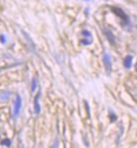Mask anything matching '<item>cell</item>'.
Instances as JSON below:
<instances>
[{
    "label": "cell",
    "mask_w": 137,
    "mask_h": 148,
    "mask_svg": "<svg viewBox=\"0 0 137 148\" xmlns=\"http://www.w3.org/2000/svg\"><path fill=\"white\" fill-rule=\"evenodd\" d=\"M21 106H22V99L19 95H17L16 99L15 101V107H14V116L16 117L19 115Z\"/></svg>",
    "instance_id": "1"
},
{
    "label": "cell",
    "mask_w": 137,
    "mask_h": 148,
    "mask_svg": "<svg viewBox=\"0 0 137 148\" xmlns=\"http://www.w3.org/2000/svg\"><path fill=\"white\" fill-rule=\"evenodd\" d=\"M111 9H112V11H113V13H114L116 15L119 16V17L121 18L123 20H125V21L128 22V19H129V18H128V17H127V15L125 14V13L121 8H117V7H112Z\"/></svg>",
    "instance_id": "2"
},
{
    "label": "cell",
    "mask_w": 137,
    "mask_h": 148,
    "mask_svg": "<svg viewBox=\"0 0 137 148\" xmlns=\"http://www.w3.org/2000/svg\"><path fill=\"white\" fill-rule=\"evenodd\" d=\"M104 62L106 70L108 72H109L111 70V59H110L109 55L107 53H105L104 55Z\"/></svg>",
    "instance_id": "3"
},
{
    "label": "cell",
    "mask_w": 137,
    "mask_h": 148,
    "mask_svg": "<svg viewBox=\"0 0 137 148\" xmlns=\"http://www.w3.org/2000/svg\"><path fill=\"white\" fill-rule=\"evenodd\" d=\"M39 96H40V93L38 94L35 98V112L36 114H39L40 112V106L39 104Z\"/></svg>",
    "instance_id": "4"
},
{
    "label": "cell",
    "mask_w": 137,
    "mask_h": 148,
    "mask_svg": "<svg viewBox=\"0 0 137 148\" xmlns=\"http://www.w3.org/2000/svg\"><path fill=\"white\" fill-rule=\"evenodd\" d=\"M132 60H133V57H132V56H130V55H128V56L125 59V60H124V65H125V68L129 69V68L131 67V64H132Z\"/></svg>",
    "instance_id": "5"
},
{
    "label": "cell",
    "mask_w": 137,
    "mask_h": 148,
    "mask_svg": "<svg viewBox=\"0 0 137 148\" xmlns=\"http://www.w3.org/2000/svg\"><path fill=\"white\" fill-rule=\"evenodd\" d=\"M11 94L8 93H2L0 94V101H7L8 98L10 97Z\"/></svg>",
    "instance_id": "6"
},
{
    "label": "cell",
    "mask_w": 137,
    "mask_h": 148,
    "mask_svg": "<svg viewBox=\"0 0 137 148\" xmlns=\"http://www.w3.org/2000/svg\"><path fill=\"white\" fill-rule=\"evenodd\" d=\"M106 33H107L106 35H107L108 39H109V41H110L111 43H113V41H114V37H113V35L112 34V33L109 31H107Z\"/></svg>",
    "instance_id": "7"
},
{
    "label": "cell",
    "mask_w": 137,
    "mask_h": 148,
    "mask_svg": "<svg viewBox=\"0 0 137 148\" xmlns=\"http://www.w3.org/2000/svg\"><path fill=\"white\" fill-rule=\"evenodd\" d=\"M36 87H37V80H36V79L34 78L32 79V83H31V90H32V91L35 90Z\"/></svg>",
    "instance_id": "8"
},
{
    "label": "cell",
    "mask_w": 137,
    "mask_h": 148,
    "mask_svg": "<svg viewBox=\"0 0 137 148\" xmlns=\"http://www.w3.org/2000/svg\"><path fill=\"white\" fill-rule=\"evenodd\" d=\"M1 144L3 145V146H6V147H9L10 145H11V141L9 139H5V140H3L2 142H1Z\"/></svg>",
    "instance_id": "9"
},
{
    "label": "cell",
    "mask_w": 137,
    "mask_h": 148,
    "mask_svg": "<svg viewBox=\"0 0 137 148\" xmlns=\"http://www.w3.org/2000/svg\"><path fill=\"white\" fill-rule=\"evenodd\" d=\"M0 40H1V42L3 43V44H4L5 43V37H4V35H0Z\"/></svg>",
    "instance_id": "10"
},
{
    "label": "cell",
    "mask_w": 137,
    "mask_h": 148,
    "mask_svg": "<svg viewBox=\"0 0 137 148\" xmlns=\"http://www.w3.org/2000/svg\"><path fill=\"white\" fill-rule=\"evenodd\" d=\"M87 1H89V0H87Z\"/></svg>",
    "instance_id": "11"
}]
</instances>
